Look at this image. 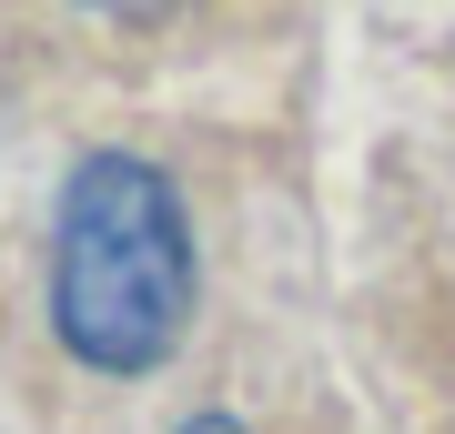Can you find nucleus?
I'll list each match as a JSON object with an SVG mask.
<instances>
[{
    "label": "nucleus",
    "instance_id": "f257e3e1",
    "mask_svg": "<svg viewBox=\"0 0 455 434\" xmlns=\"http://www.w3.org/2000/svg\"><path fill=\"white\" fill-rule=\"evenodd\" d=\"M51 323L71 364L152 374L193 323V223L142 152H82L51 233Z\"/></svg>",
    "mask_w": 455,
    "mask_h": 434
},
{
    "label": "nucleus",
    "instance_id": "f03ea898",
    "mask_svg": "<svg viewBox=\"0 0 455 434\" xmlns=\"http://www.w3.org/2000/svg\"><path fill=\"white\" fill-rule=\"evenodd\" d=\"M182 434H243V424H233V414H203V424H182Z\"/></svg>",
    "mask_w": 455,
    "mask_h": 434
}]
</instances>
